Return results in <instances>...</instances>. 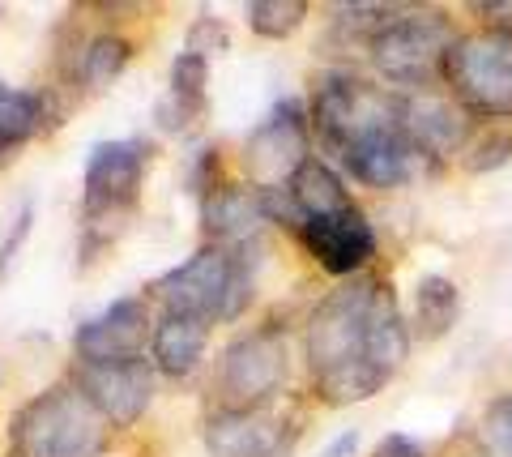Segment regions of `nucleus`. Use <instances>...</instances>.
Wrapping results in <instances>:
<instances>
[{
  "mask_svg": "<svg viewBox=\"0 0 512 457\" xmlns=\"http://www.w3.org/2000/svg\"><path fill=\"white\" fill-rule=\"evenodd\" d=\"M256 295V270H252V248H222L201 244L188 261L171 265L158 274L146 299H154L163 312L197 317L205 325H227L248 312Z\"/></svg>",
  "mask_w": 512,
  "mask_h": 457,
  "instance_id": "nucleus-4",
  "label": "nucleus"
},
{
  "mask_svg": "<svg viewBox=\"0 0 512 457\" xmlns=\"http://www.w3.org/2000/svg\"><path fill=\"white\" fill-rule=\"evenodd\" d=\"M210 329L197 317H180V312H163L154 321V338H150V355L154 368L171 376V381H184V376L197 372V364L210 351Z\"/></svg>",
  "mask_w": 512,
  "mask_h": 457,
  "instance_id": "nucleus-18",
  "label": "nucleus"
},
{
  "mask_svg": "<svg viewBox=\"0 0 512 457\" xmlns=\"http://www.w3.org/2000/svg\"><path fill=\"white\" fill-rule=\"evenodd\" d=\"M295 235H299L303 252H308L320 270L342 278V282L359 278L376 257V231H372V223H367L359 201L338 210V214H329V218H308Z\"/></svg>",
  "mask_w": 512,
  "mask_h": 457,
  "instance_id": "nucleus-13",
  "label": "nucleus"
},
{
  "mask_svg": "<svg viewBox=\"0 0 512 457\" xmlns=\"http://www.w3.org/2000/svg\"><path fill=\"white\" fill-rule=\"evenodd\" d=\"M303 359L316 402L355 406L376 398L410 359V325L393 282L359 274L325 291L303 321Z\"/></svg>",
  "mask_w": 512,
  "mask_h": 457,
  "instance_id": "nucleus-1",
  "label": "nucleus"
},
{
  "mask_svg": "<svg viewBox=\"0 0 512 457\" xmlns=\"http://www.w3.org/2000/svg\"><path fill=\"white\" fill-rule=\"evenodd\" d=\"M0 167H5V159H0Z\"/></svg>",
  "mask_w": 512,
  "mask_h": 457,
  "instance_id": "nucleus-29",
  "label": "nucleus"
},
{
  "mask_svg": "<svg viewBox=\"0 0 512 457\" xmlns=\"http://www.w3.org/2000/svg\"><path fill=\"white\" fill-rule=\"evenodd\" d=\"M397 103H402V129L414 154H419V163L461 159V150H466V141L474 133V116L444 86L406 90L397 94Z\"/></svg>",
  "mask_w": 512,
  "mask_h": 457,
  "instance_id": "nucleus-10",
  "label": "nucleus"
},
{
  "mask_svg": "<svg viewBox=\"0 0 512 457\" xmlns=\"http://www.w3.org/2000/svg\"><path fill=\"white\" fill-rule=\"evenodd\" d=\"M154 338V312L146 295H124L107 304L99 317H86L73 329L77 364H124V359H146Z\"/></svg>",
  "mask_w": 512,
  "mask_h": 457,
  "instance_id": "nucleus-11",
  "label": "nucleus"
},
{
  "mask_svg": "<svg viewBox=\"0 0 512 457\" xmlns=\"http://www.w3.org/2000/svg\"><path fill=\"white\" fill-rule=\"evenodd\" d=\"M154 359H124V364H77L69 381L99 406L111 428H133L154 402Z\"/></svg>",
  "mask_w": 512,
  "mask_h": 457,
  "instance_id": "nucleus-12",
  "label": "nucleus"
},
{
  "mask_svg": "<svg viewBox=\"0 0 512 457\" xmlns=\"http://www.w3.org/2000/svg\"><path fill=\"white\" fill-rule=\"evenodd\" d=\"M30 231H35V201H22L18 214H13V223H9V231H5V240H0V278L13 274V261L22 257Z\"/></svg>",
  "mask_w": 512,
  "mask_h": 457,
  "instance_id": "nucleus-26",
  "label": "nucleus"
},
{
  "mask_svg": "<svg viewBox=\"0 0 512 457\" xmlns=\"http://www.w3.org/2000/svg\"><path fill=\"white\" fill-rule=\"evenodd\" d=\"M210 116V60L180 52L167 69V90L154 103V129L167 137H188Z\"/></svg>",
  "mask_w": 512,
  "mask_h": 457,
  "instance_id": "nucleus-17",
  "label": "nucleus"
},
{
  "mask_svg": "<svg viewBox=\"0 0 512 457\" xmlns=\"http://www.w3.org/2000/svg\"><path fill=\"white\" fill-rule=\"evenodd\" d=\"M461 167L470 176H487V171H500L512 163V124L508 120H491V124H474V133L461 150Z\"/></svg>",
  "mask_w": 512,
  "mask_h": 457,
  "instance_id": "nucleus-21",
  "label": "nucleus"
},
{
  "mask_svg": "<svg viewBox=\"0 0 512 457\" xmlns=\"http://www.w3.org/2000/svg\"><path fill=\"white\" fill-rule=\"evenodd\" d=\"M137 43L124 35V30H94L90 39L77 43H60V86H69L77 99H94V94H107L111 82L128 69Z\"/></svg>",
  "mask_w": 512,
  "mask_h": 457,
  "instance_id": "nucleus-15",
  "label": "nucleus"
},
{
  "mask_svg": "<svg viewBox=\"0 0 512 457\" xmlns=\"http://www.w3.org/2000/svg\"><path fill=\"white\" fill-rule=\"evenodd\" d=\"M184 184L192 188V197H210L218 184H227V176H222V154L214 150V146H201L197 154L188 159V176H184Z\"/></svg>",
  "mask_w": 512,
  "mask_h": 457,
  "instance_id": "nucleus-25",
  "label": "nucleus"
},
{
  "mask_svg": "<svg viewBox=\"0 0 512 457\" xmlns=\"http://www.w3.org/2000/svg\"><path fill=\"white\" fill-rule=\"evenodd\" d=\"M43 129H47V120H43L39 90H18L0 77V159L9 163V154L26 146Z\"/></svg>",
  "mask_w": 512,
  "mask_h": 457,
  "instance_id": "nucleus-20",
  "label": "nucleus"
},
{
  "mask_svg": "<svg viewBox=\"0 0 512 457\" xmlns=\"http://www.w3.org/2000/svg\"><path fill=\"white\" fill-rule=\"evenodd\" d=\"M150 171V146L141 137L94 141L82 171V265L99 261L103 252L133 227L141 188Z\"/></svg>",
  "mask_w": 512,
  "mask_h": 457,
  "instance_id": "nucleus-3",
  "label": "nucleus"
},
{
  "mask_svg": "<svg viewBox=\"0 0 512 457\" xmlns=\"http://www.w3.org/2000/svg\"><path fill=\"white\" fill-rule=\"evenodd\" d=\"M111 423L73 381H56L9 419L13 457H103L111 449Z\"/></svg>",
  "mask_w": 512,
  "mask_h": 457,
  "instance_id": "nucleus-5",
  "label": "nucleus"
},
{
  "mask_svg": "<svg viewBox=\"0 0 512 457\" xmlns=\"http://www.w3.org/2000/svg\"><path fill=\"white\" fill-rule=\"evenodd\" d=\"M478 440L491 457H512V393L487 402L483 419H478Z\"/></svg>",
  "mask_w": 512,
  "mask_h": 457,
  "instance_id": "nucleus-23",
  "label": "nucleus"
},
{
  "mask_svg": "<svg viewBox=\"0 0 512 457\" xmlns=\"http://www.w3.org/2000/svg\"><path fill=\"white\" fill-rule=\"evenodd\" d=\"M303 22H308L303 0H252L248 5V26L261 39H291Z\"/></svg>",
  "mask_w": 512,
  "mask_h": 457,
  "instance_id": "nucleus-22",
  "label": "nucleus"
},
{
  "mask_svg": "<svg viewBox=\"0 0 512 457\" xmlns=\"http://www.w3.org/2000/svg\"><path fill=\"white\" fill-rule=\"evenodd\" d=\"M184 52L201 56V60H214V56H227L231 52V30L214 13H197L184 30Z\"/></svg>",
  "mask_w": 512,
  "mask_h": 457,
  "instance_id": "nucleus-24",
  "label": "nucleus"
},
{
  "mask_svg": "<svg viewBox=\"0 0 512 457\" xmlns=\"http://www.w3.org/2000/svg\"><path fill=\"white\" fill-rule=\"evenodd\" d=\"M444 90L474 120H512V30H461L444 60Z\"/></svg>",
  "mask_w": 512,
  "mask_h": 457,
  "instance_id": "nucleus-7",
  "label": "nucleus"
},
{
  "mask_svg": "<svg viewBox=\"0 0 512 457\" xmlns=\"http://www.w3.org/2000/svg\"><path fill=\"white\" fill-rule=\"evenodd\" d=\"M308 159V116H303L299 99H278L274 112L244 137V150H239L244 180L261 193L291 184V176Z\"/></svg>",
  "mask_w": 512,
  "mask_h": 457,
  "instance_id": "nucleus-9",
  "label": "nucleus"
},
{
  "mask_svg": "<svg viewBox=\"0 0 512 457\" xmlns=\"http://www.w3.org/2000/svg\"><path fill=\"white\" fill-rule=\"evenodd\" d=\"M291 376V346L282 325H256L227 342L214 376V411H256L282 393Z\"/></svg>",
  "mask_w": 512,
  "mask_h": 457,
  "instance_id": "nucleus-8",
  "label": "nucleus"
},
{
  "mask_svg": "<svg viewBox=\"0 0 512 457\" xmlns=\"http://www.w3.org/2000/svg\"><path fill=\"white\" fill-rule=\"evenodd\" d=\"M308 120L329 159L363 188L393 193L419 167V154L402 129L397 90L355 69H325L316 77Z\"/></svg>",
  "mask_w": 512,
  "mask_h": 457,
  "instance_id": "nucleus-2",
  "label": "nucleus"
},
{
  "mask_svg": "<svg viewBox=\"0 0 512 457\" xmlns=\"http://www.w3.org/2000/svg\"><path fill=\"white\" fill-rule=\"evenodd\" d=\"M372 457H427L423 453V445L414 436H406V432H389L380 440V445L372 449Z\"/></svg>",
  "mask_w": 512,
  "mask_h": 457,
  "instance_id": "nucleus-27",
  "label": "nucleus"
},
{
  "mask_svg": "<svg viewBox=\"0 0 512 457\" xmlns=\"http://www.w3.org/2000/svg\"><path fill=\"white\" fill-rule=\"evenodd\" d=\"M269 223L265 214V193L252 188L248 180H227L218 184L210 197H201V231L205 244H222V248H252L261 244V235Z\"/></svg>",
  "mask_w": 512,
  "mask_h": 457,
  "instance_id": "nucleus-16",
  "label": "nucleus"
},
{
  "mask_svg": "<svg viewBox=\"0 0 512 457\" xmlns=\"http://www.w3.org/2000/svg\"><path fill=\"white\" fill-rule=\"evenodd\" d=\"M355 453H359V428H346L342 436H333L316 457H355Z\"/></svg>",
  "mask_w": 512,
  "mask_h": 457,
  "instance_id": "nucleus-28",
  "label": "nucleus"
},
{
  "mask_svg": "<svg viewBox=\"0 0 512 457\" xmlns=\"http://www.w3.org/2000/svg\"><path fill=\"white\" fill-rule=\"evenodd\" d=\"M461 30L444 9L427 5H397V13L384 22L380 35L367 43V60L397 94L427 90L444 82V60L453 52Z\"/></svg>",
  "mask_w": 512,
  "mask_h": 457,
  "instance_id": "nucleus-6",
  "label": "nucleus"
},
{
  "mask_svg": "<svg viewBox=\"0 0 512 457\" xmlns=\"http://www.w3.org/2000/svg\"><path fill=\"white\" fill-rule=\"evenodd\" d=\"M461 321V287L448 274H423L414 287V338L423 342H440L453 334V325Z\"/></svg>",
  "mask_w": 512,
  "mask_h": 457,
  "instance_id": "nucleus-19",
  "label": "nucleus"
},
{
  "mask_svg": "<svg viewBox=\"0 0 512 457\" xmlns=\"http://www.w3.org/2000/svg\"><path fill=\"white\" fill-rule=\"evenodd\" d=\"M201 436L210 457H282L295 449L299 432H291V423L269 406H256V411H214Z\"/></svg>",
  "mask_w": 512,
  "mask_h": 457,
  "instance_id": "nucleus-14",
  "label": "nucleus"
}]
</instances>
